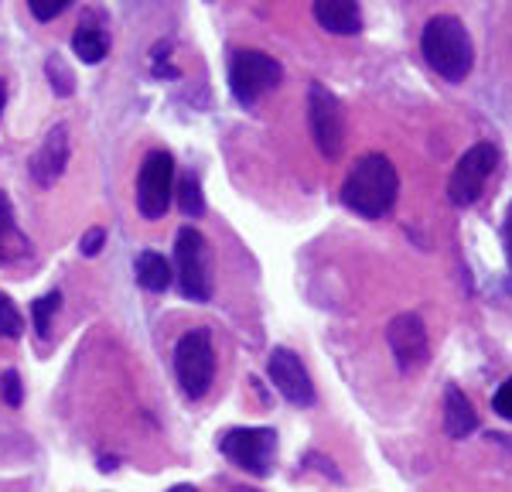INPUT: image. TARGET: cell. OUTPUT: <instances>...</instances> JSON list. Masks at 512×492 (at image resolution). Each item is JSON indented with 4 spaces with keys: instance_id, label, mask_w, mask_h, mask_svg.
I'll list each match as a JSON object with an SVG mask.
<instances>
[{
    "instance_id": "1",
    "label": "cell",
    "mask_w": 512,
    "mask_h": 492,
    "mask_svg": "<svg viewBox=\"0 0 512 492\" xmlns=\"http://www.w3.org/2000/svg\"><path fill=\"white\" fill-rule=\"evenodd\" d=\"M400 195V175L386 154H366L352 164L342 185V202L362 219H383Z\"/></svg>"
},
{
    "instance_id": "2",
    "label": "cell",
    "mask_w": 512,
    "mask_h": 492,
    "mask_svg": "<svg viewBox=\"0 0 512 492\" xmlns=\"http://www.w3.org/2000/svg\"><path fill=\"white\" fill-rule=\"evenodd\" d=\"M420 52H424L427 65L448 82H465L475 65V45L465 24L451 14H437L427 21L424 35H420Z\"/></svg>"
},
{
    "instance_id": "3",
    "label": "cell",
    "mask_w": 512,
    "mask_h": 492,
    "mask_svg": "<svg viewBox=\"0 0 512 492\" xmlns=\"http://www.w3.org/2000/svg\"><path fill=\"white\" fill-rule=\"evenodd\" d=\"M175 376L185 397L202 400L216 380V349H212L209 328H192L175 346Z\"/></svg>"
},
{
    "instance_id": "4",
    "label": "cell",
    "mask_w": 512,
    "mask_h": 492,
    "mask_svg": "<svg viewBox=\"0 0 512 492\" xmlns=\"http://www.w3.org/2000/svg\"><path fill=\"white\" fill-rule=\"evenodd\" d=\"M280 76H284L280 62L267 52H256V48H243L229 59V89H233V100L239 106L260 103V96L280 86Z\"/></svg>"
},
{
    "instance_id": "5",
    "label": "cell",
    "mask_w": 512,
    "mask_h": 492,
    "mask_svg": "<svg viewBox=\"0 0 512 492\" xmlns=\"http://www.w3.org/2000/svg\"><path fill=\"white\" fill-rule=\"evenodd\" d=\"M175 277L188 301H212L209 243L195 226H185L175 240Z\"/></svg>"
},
{
    "instance_id": "6",
    "label": "cell",
    "mask_w": 512,
    "mask_h": 492,
    "mask_svg": "<svg viewBox=\"0 0 512 492\" xmlns=\"http://www.w3.org/2000/svg\"><path fill=\"white\" fill-rule=\"evenodd\" d=\"M219 451L236 469L267 479L277 462V434L270 428H233L219 438Z\"/></svg>"
},
{
    "instance_id": "7",
    "label": "cell",
    "mask_w": 512,
    "mask_h": 492,
    "mask_svg": "<svg viewBox=\"0 0 512 492\" xmlns=\"http://www.w3.org/2000/svg\"><path fill=\"white\" fill-rule=\"evenodd\" d=\"M495 164H499V147L489 141L468 147V151L461 154L448 178V199L454 209H468V205H475L482 199L485 182L492 178Z\"/></svg>"
},
{
    "instance_id": "8",
    "label": "cell",
    "mask_w": 512,
    "mask_h": 492,
    "mask_svg": "<svg viewBox=\"0 0 512 492\" xmlns=\"http://www.w3.org/2000/svg\"><path fill=\"white\" fill-rule=\"evenodd\" d=\"M308 127H311V137H315L318 151L325 154L328 161L342 158L345 110L325 82H311V89H308Z\"/></svg>"
},
{
    "instance_id": "9",
    "label": "cell",
    "mask_w": 512,
    "mask_h": 492,
    "mask_svg": "<svg viewBox=\"0 0 512 492\" xmlns=\"http://www.w3.org/2000/svg\"><path fill=\"white\" fill-rule=\"evenodd\" d=\"M175 199V158L168 151H151L137 175V212L144 219H164Z\"/></svg>"
},
{
    "instance_id": "10",
    "label": "cell",
    "mask_w": 512,
    "mask_h": 492,
    "mask_svg": "<svg viewBox=\"0 0 512 492\" xmlns=\"http://www.w3.org/2000/svg\"><path fill=\"white\" fill-rule=\"evenodd\" d=\"M386 342H390V352L400 366V373H417L431 363V339H427V325L420 322L417 315L403 311L396 315L390 325H386Z\"/></svg>"
},
{
    "instance_id": "11",
    "label": "cell",
    "mask_w": 512,
    "mask_h": 492,
    "mask_svg": "<svg viewBox=\"0 0 512 492\" xmlns=\"http://www.w3.org/2000/svg\"><path fill=\"white\" fill-rule=\"evenodd\" d=\"M267 373H270V383L280 390V397L291 400L294 407H311L315 404V383H311L308 369H304L301 356L291 349H274L267 359Z\"/></svg>"
},
{
    "instance_id": "12",
    "label": "cell",
    "mask_w": 512,
    "mask_h": 492,
    "mask_svg": "<svg viewBox=\"0 0 512 492\" xmlns=\"http://www.w3.org/2000/svg\"><path fill=\"white\" fill-rule=\"evenodd\" d=\"M69 154H72V141H69V127L59 123L45 134V141L35 154H31L28 168H31V178L35 185L41 188H52L59 178L65 175V164H69Z\"/></svg>"
},
{
    "instance_id": "13",
    "label": "cell",
    "mask_w": 512,
    "mask_h": 492,
    "mask_svg": "<svg viewBox=\"0 0 512 492\" xmlns=\"http://www.w3.org/2000/svg\"><path fill=\"white\" fill-rule=\"evenodd\" d=\"M315 18L332 35H355L362 28L359 0H315Z\"/></svg>"
},
{
    "instance_id": "14",
    "label": "cell",
    "mask_w": 512,
    "mask_h": 492,
    "mask_svg": "<svg viewBox=\"0 0 512 492\" xmlns=\"http://www.w3.org/2000/svg\"><path fill=\"white\" fill-rule=\"evenodd\" d=\"M475 428H478V414H475L472 400L458 387H448V393H444V431H448V438L461 441Z\"/></svg>"
},
{
    "instance_id": "15",
    "label": "cell",
    "mask_w": 512,
    "mask_h": 492,
    "mask_svg": "<svg viewBox=\"0 0 512 492\" xmlns=\"http://www.w3.org/2000/svg\"><path fill=\"white\" fill-rule=\"evenodd\" d=\"M134 274H137V284L144 287V291H151V294L168 291L171 281H175V270H171V264L161 257V253H154V250L137 253Z\"/></svg>"
},
{
    "instance_id": "16",
    "label": "cell",
    "mask_w": 512,
    "mask_h": 492,
    "mask_svg": "<svg viewBox=\"0 0 512 492\" xmlns=\"http://www.w3.org/2000/svg\"><path fill=\"white\" fill-rule=\"evenodd\" d=\"M72 52L79 55V62L99 65L106 59V52H110V35L96 21H82L79 31L72 35Z\"/></svg>"
},
{
    "instance_id": "17",
    "label": "cell",
    "mask_w": 512,
    "mask_h": 492,
    "mask_svg": "<svg viewBox=\"0 0 512 492\" xmlns=\"http://www.w3.org/2000/svg\"><path fill=\"white\" fill-rule=\"evenodd\" d=\"M28 240H24V233L14 223V212H11V202H7V195L0 192V264H11V260H21L24 253H28Z\"/></svg>"
},
{
    "instance_id": "18",
    "label": "cell",
    "mask_w": 512,
    "mask_h": 492,
    "mask_svg": "<svg viewBox=\"0 0 512 492\" xmlns=\"http://www.w3.org/2000/svg\"><path fill=\"white\" fill-rule=\"evenodd\" d=\"M45 76H48V86H52V93L62 96V100L76 93V72L69 69V62H65L59 52L45 59Z\"/></svg>"
},
{
    "instance_id": "19",
    "label": "cell",
    "mask_w": 512,
    "mask_h": 492,
    "mask_svg": "<svg viewBox=\"0 0 512 492\" xmlns=\"http://www.w3.org/2000/svg\"><path fill=\"white\" fill-rule=\"evenodd\" d=\"M178 205H181V212H185V216H202L205 212V199H202V185H198V178L195 175H185L178 182Z\"/></svg>"
},
{
    "instance_id": "20",
    "label": "cell",
    "mask_w": 512,
    "mask_h": 492,
    "mask_svg": "<svg viewBox=\"0 0 512 492\" xmlns=\"http://www.w3.org/2000/svg\"><path fill=\"white\" fill-rule=\"evenodd\" d=\"M59 305H62L59 291L45 294V298H38L35 305H31V318H35V332L41 335V339H48V335H52V315L59 311Z\"/></svg>"
},
{
    "instance_id": "21",
    "label": "cell",
    "mask_w": 512,
    "mask_h": 492,
    "mask_svg": "<svg viewBox=\"0 0 512 492\" xmlns=\"http://www.w3.org/2000/svg\"><path fill=\"white\" fill-rule=\"evenodd\" d=\"M0 335H4V339H21L24 335V315L14 308L11 298H4V294H0Z\"/></svg>"
},
{
    "instance_id": "22",
    "label": "cell",
    "mask_w": 512,
    "mask_h": 492,
    "mask_svg": "<svg viewBox=\"0 0 512 492\" xmlns=\"http://www.w3.org/2000/svg\"><path fill=\"white\" fill-rule=\"evenodd\" d=\"M76 4V0H28V7H31V14H35L38 21H55V18H62L69 7Z\"/></svg>"
},
{
    "instance_id": "23",
    "label": "cell",
    "mask_w": 512,
    "mask_h": 492,
    "mask_svg": "<svg viewBox=\"0 0 512 492\" xmlns=\"http://www.w3.org/2000/svg\"><path fill=\"white\" fill-rule=\"evenodd\" d=\"M0 397H4V404H7V407H21V400H24V387H21L18 369H7V373L0 376Z\"/></svg>"
},
{
    "instance_id": "24",
    "label": "cell",
    "mask_w": 512,
    "mask_h": 492,
    "mask_svg": "<svg viewBox=\"0 0 512 492\" xmlns=\"http://www.w3.org/2000/svg\"><path fill=\"white\" fill-rule=\"evenodd\" d=\"M492 407H495V414H499V417H506V421H512V376H509L506 383H502L499 390H495Z\"/></svg>"
},
{
    "instance_id": "25",
    "label": "cell",
    "mask_w": 512,
    "mask_h": 492,
    "mask_svg": "<svg viewBox=\"0 0 512 492\" xmlns=\"http://www.w3.org/2000/svg\"><path fill=\"white\" fill-rule=\"evenodd\" d=\"M103 243H106V233H103L99 226H93V229H89V233L79 240V253H82V257H96V253L103 250Z\"/></svg>"
},
{
    "instance_id": "26",
    "label": "cell",
    "mask_w": 512,
    "mask_h": 492,
    "mask_svg": "<svg viewBox=\"0 0 512 492\" xmlns=\"http://www.w3.org/2000/svg\"><path fill=\"white\" fill-rule=\"evenodd\" d=\"M502 246H506V264H509V274H512V202H509V212H506V223H502Z\"/></svg>"
},
{
    "instance_id": "27",
    "label": "cell",
    "mask_w": 512,
    "mask_h": 492,
    "mask_svg": "<svg viewBox=\"0 0 512 492\" xmlns=\"http://www.w3.org/2000/svg\"><path fill=\"white\" fill-rule=\"evenodd\" d=\"M4 106H7V86H4V79H0V117H4Z\"/></svg>"
},
{
    "instance_id": "28",
    "label": "cell",
    "mask_w": 512,
    "mask_h": 492,
    "mask_svg": "<svg viewBox=\"0 0 512 492\" xmlns=\"http://www.w3.org/2000/svg\"><path fill=\"white\" fill-rule=\"evenodd\" d=\"M168 492H198L195 486H175V489H168Z\"/></svg>"
},
{
    "instance_id": "29",
    "label": "cell",
    "mask_w": 512,
    "mask_h": 492,
    "mask_svg": "<svg viewBox=\"0 0 512 492\" xmlns=\"http://www.w3.org/2000/svg\"><path fill=\"white\" fill-rule=\"evenodd\" d=\"M233 492H260V489H233Z\"/></svg>"
}]
</instances>
